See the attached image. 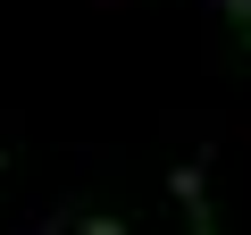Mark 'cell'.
I'll return each mask as SVG.
<instances>
[{"instance_id":"1","label":"cell","mask_w":251,"mask_h":235,"mask_svg":"<svg viewBox=\"0 0 251 235\" xmlns=\"http://www.w3.org/2000/svg\"><path fill=\"white\" fill-rule=\"evenodd\" d=\"M168 185H176V202H184V227H193V235H218V210H209V176H201V160H184Z\"/></svg>"},{"instance_id":"2","label":"cell","mask_w":251,"mask_h":235,"mask_svg":"<svg viewBox=\"0 0 251 235\" xmlns=\"http://www.w3.org/2000/svg\"><path fill=\"white\" fill-rule=\"evenodd\" d=\"M75 235H134V227H117V218H100V210H92V218H75Z\"/></svg>"},{"instance_id":"3","label":"cell","mask_w":251,"mask_h":235,"mask_svg":"<svg viewBox=\"0 0 251 235\" xmlns=\"http://www.w3.org/2000/svg\"><path fill=\"white\" fill-rule=\"evenodd\" d=\"M226 17H234V34L251 42V0H226Z\"/></svg>"}]
</instances>
